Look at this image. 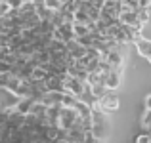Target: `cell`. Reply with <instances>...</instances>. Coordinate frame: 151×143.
Segmentation results:
<instances>
[{"label": "cell", "mask_w": 151, "mask_h": 143, "mask_svg": "<svg viewBox=\"0 0 151 143\" xmlns=\"http://www.w3.org/2000/svg\"><path fill=\"white\" fill-rule=\"evenodd\" d=\"M78 120V113L75 107H61V114H59V128L69 130L71 126H75Z\"/></svg>", "instance_id": "6da1fadb"}, {"label": "cell", "mask_w": 151, "mask_h": 143, "mask_svg": "<svg viewBox=\"0 0 151 143\" xmlns=\"http://www.w3.org/2000/svg\"><path fill=\"white\" fill-rule=\"evenodd\" d=\"M98 105H100L105 113H113V111H117L119 107H121V99H119V95L115 94V90H109V92L98 101Z\"/></svg>", "instance_id": "7a4b0ae2"}, {"label": "cell", "mask_w": 151, "mask_h": 143, "mask_svg": "<svg viewBox=\"0 0 151 143\" xmlns=\"http://www.w3.org/2000/svg\"><path fill=\"white\" fill-rule=\"evenodd\" d=\"M84 90H86V80L77 78V77H71V74L65 78V90H63V92L75 94L77 97H81V95L84 94Z\"/></svg>", "instance_id": "3957f363"}, {"label": "cell", "mask_w": 151, "mask_h": 143, "mask_svg": "<svg viewBox=\"0 0 151 143\" xmlns=\"http://www.w3.org/2000/svg\"><path fill=\"white\" fill-rule=\"evenodd\" d=\"M122 82V71H117V69H111L103 74V84L107 86L109 90H117Z\"/></svg>", "instance_id": "277c9868"}, {"label": "cell", "mask_w": 151, "mask_h": 143, "mask_svg": "<svg viewBox=\"0 0 151 143\" xmlns=\"http://www.w3.org/2000/svg\"><path fill=\"white\" fill-rule=\"evenodd\" d=\"M46 92H63L65 90V78L58 77V74H48V78L44 80Z\"/></svg>", "instance_id": "5b68a950"}, {"label": "cell", "mask_w": 151, "mask_h": 143, "mask_svg": "<svg viewBox=\"0 0 151 143\" xmlns=\"http://www.w3.org/2000/svg\"><path fill=\"white\" fill-rule=\"evenodd\" d=\"M67 50H69V54L73 55L75 59H82L86 54H88V50H90V48H88V46H84L81 40L73 38V40H69V42H67Z\"/></svg>", "instance_id": "8992f818"}, {"label": "cell", "mask_w": 151, "mask_h": 143, "mask_svg": "<svg viewBox=\"0 0 151 143\" xmlns=\"http://www.w3.org/2000/svg\"><path fill=\"white\" fill-rule=\"evenodd\" d=\"M121 23H124V25H128V27H140V25H144V23L140 21V17H138V10H122V14H121Z\"/></svg>", "instance_id": "52a82bcc"}, {"label": "cell", "mask_w": 151, "mask_h": 143, "mask_svg": "<svg viewBox=\"0 0 151 143\" xmlns=\"http://www.w3.org/2000/svg\"><path fill=\"white\" fill-rule=\"evenodd\" d=\"M107 63L111 65V69H117V71H122L124 67V55H122L121 50H113L107 54Z\"/></svg>", "instance_id": "ba28073f"}, {"label": "cell", "mask_w": 151, "mask_h": 143, "mask_svg": "<svg viewBox=\"0 0 151 143\" xmlns=\"http://www.w3.org/2000/svg\"><path fill=\"white\" fill-rule=\"evenodd\" d=\"M134 46H136L138 54H140L142 57H145V59H149V57H151V40H149V38L138 36L136 40H134Z\"/></svg>", "instance_id": "9c48e42d"}, {"label": "cell", "mask_w": 151, "mask_h": 143, "mask_svg": "<svg viewBox=\"0 0 151 143\" xmlns=\"http://www.w3.org/2000/svg\"><path fill=\"white\" fill-rule=\"evenodd\" d=\"M35 101H37L35 97H19V99H17V103H15L14 107H15V109H17L21 114H29L31 111H33Z\"/></svg>", "instance_id": "30bf717a"}, {"label": "cell", "mask_w": 151, "mask_h": 143, "mask_svg": "<svg viewBox=\"0 0 151 143\" xmlns=\"http://www.w3.org/2000/svg\"><path fill=\"white\" fill-rule=\"evenodd\" d=\"M61 99H63V92H46V95L42 97V101L48 107H52V105H61Z\"/></svg>", "instance_id": "8fae6325"}, {"label": "cell", "mask_w": 151, "mask_h": 143, "mask_svg": "<svg viewBox=\"0 0 151 143\" xmlns=\"http://www.w3.org/2000/svg\"><path fill=\"white\" fill-rule=\"evenodd\" d=\"M138 17H140V21L144 23H149L151 19V8H138Z\"/></svg>", "instance_id": "7c38bea8"}, {"label": "cell", "mask_w": 151, "mask_h": 143, "mask_svg": "<svg viewBox=\"0 0 151 143\" xmlns=\"http://www.w3.org/2000/svg\"><path fill=\"white\" fill-rule=\"evenodd\" d=\"M75 34H77V38L86 36V34H90V27L88 25H81V23H75Z\"/></svg>", "instance_id": "4fadbf2b"}, {"label": "cell", "mask_w": 151, "mask_h": 143, "mask_svg": "<svg viewBox=\"0 0 151 143\" xmlns=\"http://www.w3.org/2000/svg\"><path fill=\"white\" fill-rule=\"evenodd\" d=\"M142 128L145 130V132H147V128L151 126V109H147V107H145V113H144V117H142Z\"/></svg>", "instance_id": "5bb4252c"}, {"label": "cell", "mask_w": 151, "mask_h": 143, "mask_svg": "<svg viewBox=\"0 0 151 143\" xmlns=\"http://www.w3.org/2000/svg\"><path fill=\"white\" fill-rule=\"evenodd\" d=\"M12 10H14V8L10 6V2H8V0H0V17H2V15H8Z\"/></svg>", "instance_id": "9a60e30c"}, {"label": "cell", "mask_w": 151, "mask_h": 143, "mask_svg": "<svg viewBox=\"0 0 151 143\" xmlns=\"http://www.w3.org/2000/svg\"><path fill=\"white\" fill-rule=\"evenodd\" d=\"M134 141H136V143H151V134H149V132L140 134V136H138Z\"/></svg>", "instance_id": "2e32d148"}, {"label": "cell", "mask_w": 151, "mask_h": 143, "mask_svg": "<svg viewBox=\"0 0 151 143\" xmlns=\"http://www.w3.org/2000/svg\"><path fill=\"white\" fill-rule=\"evenodd\" d=\"M145 107H147V109H151V94L145 97Z\"/></svg>", "instance_id": "e0dca14e"}, {"label": "cell", "mask_w": 151, "mask_h": 143, "mask_svg": "<svg viewBox=\"0 0 151 143\" xmlns=\"http://www.w3.org/2000/svg\"><path fill=\"white\" fill-rule=\"evenodd\" d=\"M59 4H69V2H73V0H58Z\"/></svg>", "instance_id": "ac0fdd59"}, {"label": "cell", "mask_w": 151, "mask_h": 143, "mask_svg": "<svg viewBox=\"0 0 151 143\" xmlns=\"http://www.w3.org/2000/svg\"><path fill=\"white\" fill-rule=\"evenodd\" d=\"M147 61H149V63H151V57H149V59H147Z\"/></svg>", "instance_id": "d6986e66"}, {"label": "cell", "mask_w": 151, "mask_h": 143, "mask_svg": "<svg viewBox=\"0 0 151 143\" xmlns=\"http://www.w3.org/2000/svg\"><path fill=\"white\" fill-rule=\"evenodd\" d=\"M134 143H136V141H134Z\"/></svg>", "instance_id": "ffe728a7"}]
</instances>
